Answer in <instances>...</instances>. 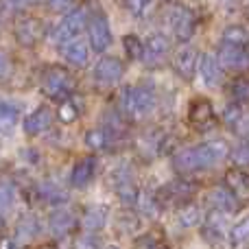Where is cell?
<instances>
[{
  "mask_svg": "<svg viewBox=\"0 0 249 249\" xmlns=\"http://www.w3.org/2000/svg\"><path fill=\"white\" fill-rule=\"evenodd\" d=\"M61 55H64V59L68 61L70 66L83 68V66L88 64V59H90V46H88L86 42H81V39H74V42L66 44V46L61 48Z\"/></svg>",
  "mask_w": 249,
  "mask_h": 249,
  "instance_id": "cell-23",
  "label": "cell"
},
{
  "mask_svg": "<svg viewBox=\"0 0 249 249\" xmlns=\"http://www.w3.org/2000/svg\"><path fill=\"white\" fill-rule=\"evenodd\" d=\"M133 210L140 212V214L146 216V219H158V216L162 214V203H160V199H158V195H155V193L140 190V195H138V199H136V206H133Z\"/></svg>",
  "mask_w": 249,
  "mask_h": 249,
  "instance_id": "cell-22",
  "label": "cell"
},
{
  "mask_svg": "<svg viewBox=\"0 0 249 249\" xmlns=\"http://www.w3.org/2000/svg\"><path fill=\"white\" fill-rule=\"evenodd\" d=\"M223 46H247L249 44V31L243 24H230L225 26L223 35H221Z\"/></svg>",
  "mask_w": 249,
  "mask_h": 249,
  "instance_id": "cell-27",
  "label": "cell"
},
{
  "mask_svg": "<svg viewBox=\"0 0 249 249\" xmlns=\"http://www.w3.org/2000/svg\"><path fill=\"white\" fill-rule=\"evenodd\" d=\"M42 35V24L33 18H24V20L18 22L16 26V39L22 44V46H33L35 42Z\"/></svg>",
  "mask_w": 249,
  "mask_h": 249,
  "instance_id": "cell-24",
  "label": "cell"
},
{
  "mask_svg": "<svg viewBox=\"0 0 249 249\" xmlns=\"http://www.w3.org/2000/svg\"><path fill=\"white\" fill-rule=\"evenodd\" d=\"M13 70V64H11V57H9L7 51L0 48V79H7Z\"/></svg>",
  "mask_w": 249,
  "mask_h": 249,
  "instance_id": "cell-41",
  "label": "cell"
},
{
  "mask_svg": "<svg viewBox=\"0 0 249 249\" xmlns=\"http://www.w3.org/2000/svg\"><path fill=\"white\" fill-rule=\"evenodd\" d=\"M118 225H121L123 232H136L138 230V216L133 214L131 210H127L121 219H118Z\"/></svg>",
  "mask_w": 249,
  "mask_h": 249,
  "instance_id": "cell-39",
  "label": "cell"
},
{
  "mask_svg": "<svg viewBox=\"0 0 249 249\" xmlns=\"http://www.w3.org/2000/svg\"><path fill=\"white\" fill-rule=\"evenodd\" d=\"M197 74L201 77V83L206 88H219L221 77H223V68H221L219 59H216V53H206V55H201Z\"/></svg>",
  "mask_w": 249,
  "mask_h": 249,
  "instance_id": "cell-16",
  "label": "cell"
},
{
  "mask_svg": "<svg viewBox=\"0 0 249 249\" xmlns=\"http://www.w3.org/2000/svg\"><path fill=\"white\" fill-rule=\"evenodd\" d=\"M123 48L129 55V59H142V39L133 33H127L123 37Z\"/></svg>",
  "mask_w": 249,
  "mask_h": 249,
  "instance_id": "cell-36",
  "label": "cell"
},
{
  "mask_svg": "<svg viewBox=\"0 0 249 249\" xmlns=\"http://www.w3.org/2000/svg\"><path fill=\"white\" fill-rule=\"evenodd\" d=\"M221 118H223V124H228L230 129H238L243 123H245V112H243V105H238V103L225 105Z\"/></svg>",
  "mask_w": 249,
  "mask_h": 249,
  "instance_id": "cell-32",
  "label": "cell"
},
{
  "mask_svg": "<svg viewBox=\"0 0 249 249\" xmlns=\"http://www.w3.org/2000/svg\"><path fill=\"white\" fill-rule=\"evenodd\" d=\"M18 118H20V112H18L16 105L0 99V131L11 129L13 124L18 123Z\"/></svg>",
  "mask_w": 249,
  "mask_h": 249,
  "instance_id": "cell-33",
  "label": "cell"
},
{
  "mask_svg": "<svg viewBox=\"0 0 249 249\" xmlns=\"http://www.w3.org/2000/svg\"><path fill=\"white\" fill-rule=\"evenodd\" d=\"M86 29H88V39H90V44H88V46H90L92 51L105 53L109 46H112V42H114L112 24H109L107 16H105L101 9H99V11H90Z\"/></svg>",
  "mask_w": 249,
  "mask_h": 249,
  "instance_id": "cell-4",
  "label": "cell"
},
{
  "mask_svg": "<svg viewBox=\"0 0 249 249\" xmlns=\"http://www.w3.org/2000/svg\"><path fill=\"white\" fill-rule=\"evenodd\" d=\"M188 121L195 129L199 131H208L216 124V114H214V107L208 99H195L188 107Z\"/></svg>",
  "mask_w": 249,
  "mask_h": 249,
  "instance_id": "cell-14",
  "label": "cell"
},
{
  "mask_svg": "<svg viewBox=\"0 0 249 249\" xmlns=\"http://www.w3.org/2000/svg\"><path fill=\"white\" fill-rule=\"evenodd\" d=\"M109 181H112L114 193H116V197L121 199V203L124 208L136 206V199H138V195H140V188H138L129 166H124V164L123 166H116L112 171V175H109Z\"/></svg>",
  "mask_w": 249,
  "mask_h": 249,
  "instance_id": "cell-5",
  "label": "cell"
},
{
  "mask_svg": "<svg viewBox=\"0 0 249 249\" xmlns=\"http://www.w3.org/2000/svg\"><path fill=\"white\" fill-rule=\"evenodd\" d=\"M16 203V186L9 179H0V214L9 212Z\"/></svg>",
  "mask_w": 249,
  "mask_h": 249,
  "instance_id": "cell-34",
  "label": "cell"
},
{
  "mask_svg": "<svg viewBox=\"0 0 249 249\" xmlns=\"http://www.w3.org/2000/svg\"><path fill=\"white\" fill-rule=\"evenodd\" d=\"M42 90L51 99H61L72 92V77L64 68H51L42 77Z\"/></svg>",
  "mask_w": 249,
  "mask_h": 249,
  "instance_id": "cell-9",
  "label": "cell"
},
{
  "mask_svg": "<svg viewBox=\"0 0 249 249\" xmlns=\"http://www.w3.org/2000/svg\"><path fill=\"white\" fill-rule=\"evenodd\" d=\"M208 203H210L212 210L223 212V214H232L238 210V199L230 193L225 186H214V188L208 190Z\"/></svg>",
  "mask_w": 249,
  "mask_h": 249,
  "instance_id": "cell-17",
  "label": "cell"
},
{
  "mask_svg": "<svg viewBox=\"0 0 249 249\" xmlns=\"http://www.w3.org/2000/svg\"><path fill=\"white\" fill-rule=\"evenodd\" d=\"M57 116H59L61 123H74L79 116V109L74 103H70V101H64V103L59 105V109H57Z\"/></svg>",
  "mask_w": 249,
  "mask_h": 249,
  "instance_id": "cell-38",
  "label": "cell"
},
{
  "mask_svg": "<svg viewBox=\"0 0 249 249\" xmlns=\"http://www.w3.org/2000/svg\"><path fill=\"white\" fill-rule=\"evenodd\" d=\"M228 234V214L216 210H208L201 223V236L206 238L210 245H219Z\"/></svg>",
  "mask_w": 249,
  "mask_h": 249,
  "instance_id": "cell-13",
  "label": "cell"
},
{
  "mask_svg": "<svg viewBox=\"0 0 249 249\" xmlns=\"http://www.w3.org/2000/svg\"><path fill=\"white\" fill-rule=\"evenodd\" d=\"M99 175V158L96 155H88L81 158L70 171V184L74 188H86L88 184L94 181V177Z\"/></svg>",
  "mask_w": 249,
  "mask_h": 249,
  "instance_id": "cell-15",
  "label": "cell"
},
{
  "mask_svg": "<svg viewBox=\"0 0 249 249\" xmlns=\"http://www.w3.org/2000/svg\"><path fill=\"white\" fill-rule=\"evenodd\" d=\"M109 142H112V138L107 136V131H105L103 127H92L90 131L86 133V144L90 146L92 151H103V149H107Z\"/></svg>",
  "mask_w": 249,
  "mask_h": 249,
  "instance_id": "cell-31",
  "label": "cell"
},
{
  "mask_svg": "<svg viewBox=\"0 0 249 249\" xmlns=\"http://www.w3.org/2000/svg\"><path fill=\"white\" fill-rule=\"evenodd\" d=\"M37 190H39V197H42L46 203H51V206H64V203L68 201L66 190L59 188L57 184H53V181H44V184H39Z\"/></svg>",
  "mask_w": 249,
  "mask_h": 249,
  "instance_id": "cell-28",
  "label": "cell"
},
{
  "mask_svg": "<svg viewBox=\"0 0 249 249\" xmlns=\"http://www.w3.org/2000/svg\"><path fill=\"white\" fill-rule=\"evenodd\" d=\"M177 225H179L181 230H190V228H197L199 223H201V210H199L197 203H184V206H179V210H177Z\"/></svg>",
  "mask_w": 249,
  "mask_h": 249,
  "instance_id": "cell-26",
  "label": "cell"
},
{
  "mask_svg": "<svg viewBox=\"0 0 249 249\" xmlns=\"http://www.w3.org/2000/svg\"><path fill=\"white\" fill-rule=\"evenodd\" d=\"M199 59H201L199 48L193 46V44H184V46L175 53V57H173V68H175V72L179 74L181 79L190 81L199 70Z\"/></svg>",
  "mask_w": 249,
  "mask_h": 249,
  "instance_id": "cell-10",
  "label": "cell"
},
{
  "mask_svg": "<svg viewBox=\"0 0 249 249\" xmlns=\"http://www.w3.org/2000/svg\"><path fill=\"white\" fill-rule=\"evenodd\" d=\"M51 124H53V112L48 107H39V109H35L31 116H26L24 131H26V136H39V133H44Z\"/></svg>",
  "mask_w": 249,
  "mask_h": 249,
  "instance_id": "cell-21",
  "label": "cell"
},
{
  "mask_svg": "<svg viewBox=\"0 0 249 249\" xmlns=\"http://www.w3.org/2000/svg\"><path fill=\"white\" fill-rule=\"evenodd\" d=\"M228 158H230L228 140L216 138V140H206L201 144L177 151L173 155L171 164L175 168V173H179V175H193V173L210 171V168H214L216 164H221Z\"/></svg>",
  "mask_w": 249,
  "mask_h": 249,
  "instance_id": "cell-1",
  "label": "cell"
},
{
  "mask_svg": "<svg viewBox=\"0 0 249 249\" xmlns=\"http://www.w3.org/2000/svg\"><path fill=\"white\" fill-rule=\"evenodd\" d=\"M225 188L238 201H249V175L243 168H230L225 173Z\"/></svg>",
  "mask_w": 249,
  "mask_h": 249,
  "instance_id": "cell-19",
  "label": "cell"
},
{
  "mask_svg": "<svg viewBox=\"0 0 249 249\" xmlns=\"http://www.w3.org/2000/svg\"><path fill=\"white\" fill-rule=\"evenodd\" d=\"M74 225H77V216L68 208H57L48 216V230H51L53 236H66V234L72 232Z\"/></svg>",
  "mask_w": 249,
  "mask_h": 249,
  "instance_id": "cell-18",
  "label": "cell"
},
{
  "mask_svg": "<svg viewBox=\"0 0 249 249\" xmlns=\"http://www.w3.org/2000/svg\"><path fill=\"white\" fill-rule=\"evenodd\" d=\"M193 193H195L193 181H188L186 177H179V179L166 184L160 193H155V195H158L160 203H162V208H164V203H177V206H184V203H188V199L193 197Z\"/></svg>",
  "mask_w": 249,
  "mask_h": 249,
  "instance_id": "cell-12",
  "label": "cell"
},
{
  "mask_svg": "<svg viewBox=\"0 0 249 249\" xmlns=\"http://www.w3.org/2000/svg\"><path fill=\"white\" fill-rule=\"evenodd\" d=\"M171 29L173 35L179 39L181 44H186L197 31V16L190 7H184V4H177V7H171Z\"/></svg>",
  "mask_w": 249,
  "mask_h": 249,
  "instance_id": "cell-6",
  "label": "cell"
},
{
  "mask_svg": "<svg viewBox=\"0 0 249 249\" xmlns=\"http://www.w3.org/2000/svg\"><path fill=\"white\" fill-rule=\"evenodd\" d=\"M103 249H121V247H116V245H107V247H103Z\"/></svg>",
  "mask_w": 249,
  "mask_h": 249,
  "instance_id": "cell-43",
  "label": "cell"
},
{
  "mask_svg": "<svg viewBox=\"0 0 249 249\" xmlns=\"http://www.w3.org/2000/svg\"><path fill=\"white\" fill-rule=\"evenodd\" d=\"M77 249H99L96 247V238L92 234H86V236H81L77 241Z\"/></svg>",
  "mask_w": 249,
  "mask_h": 249,
  "instance_id": "cell-42",
  "label": "cell"
},
{
  "mask_svg": "<svg viewBox=\"0 0 249 249\" xmlns=\"http://www.w3.org/2000/svg\"><path fill=\"white\" fill-rule=\"evenodd\" d=\"M39 234V221L35 216H24L16 228V241L18 243H31Z\"/></svg>",
  "mask_w": 249,
  "mask_h": 249,
  "instance_id": "cell-29",
  "label": "cell"
},
{
  "mask_svg": "<svg viewBox=\"0 0 249 249\" xmlns=\"http://www.w3.org/2000/svg\"><path fill=\"white\" fill-rule=\"evenodd\" d=\"M230 158L234 160V164L238 166H249V140H243L238 146L230 149Z\"/></svg>",
  "mask_w": 249,
  "mask_h": 249,
  "instance_id": "cell-37",
  "label": "cell"
},
{
  "mask_svg": "<svg viewBox=\"0 0 249 249\" xmlns=\"http://www.w3.org/2000/svg\"><path fill=\"white\" fill-rule=\"evenodd\" d=\"M107 223V208L105 206H90L81 216V228L86 234H92L94 236L96 232L105 228Z\"/></svg>",
  "mask_w": 249,
  "mask_h": 249,
  "instance_id": "cell-20",
  "label": "cell"
},
{
  "mask_svg": "<svg viewBox=\"0 0 249 249\" xmlns=\"http://www.w3.org/2000/svg\"><path fill=\"white\" fill-rule=\"evenodd\" d=\"M88 16H90V9H86V7H74L72 11H68L66 16H61L59 24L53 29L51 39L57 44V46H61V48H64L66 44H70V42H74V39H79L81 31L86 29V24H88Z\"/></svg>",
  "mask_w": 249,
  "mask_h": 249,
  "instance_id": "cell-3",
  "label": "cell"
},
{
  "mask_svg": "<svg viewBox=\"0 0 249 249\" xmlns=\"http://www.w3.org/2000/svg\"><path fill=\"white\" fill-rule=\"evenodd\" d=\"M123 74H124V64L118 57H112V55L101 57L94 64V70H92V79L99 86H105V88L116 86L123 79Z\"/></svg>",
  "mask_w": 249,
  "mask_h": 249,
  "instance_id": "cell-7",
  "label": "cell"
},
{
  "mask_svg": "<svg viewBox=\"0 0 249 249\" xmlns=\"http://www.w3.org/2000/svg\"><path fill=\"white\" fill-rule=\"evenodd\" d=\"M162 144H164V136L158 131V129H149L144 131L140 138H138V149L144 158H153L162 151Z\"/></svg>",
  "mask_w": 249,
  "mask_h": 249,
  "instance_id": "cell-25",
  "label": "cell"
},
{
  "mask_svg": "<svg viewBox=\"0 0 249 249\" xmlns=\"http://www.w3.org/2000/svg\"><path fill=\"white\" fill-rule=\"evenodd\" d=\"M230 94H232V103H249V79L247 77H241L230 86Z\"/></svg>",
  "mask_w": 249,
  "mask_h": 249,
  "instance_id": "cell-35",
  "label": "cell"
},
{
  "mask_svg": "<svg viewBox=\"0 0 249 249\" xmlns=\"http://www.w3.org/2000/svg\"><path fill=\"white\" fill-rule=\"evenodd\" d=\"M228 238H230V245L232 247H241V245H245V243H249V214L243 216L234 228H230Z\"/></svg>",
  "mask_w": 249,
  "mask_h": 249,
  "instance_id": "cell-30",
  "label": "cell"
},
{
  "mask_svg": "<svg viewBox=\"0 0 249 249\" xmlns=\"http://www.w3.org/2000/svg\"><path fill=\"white\" fill-rule=\"evenodd\" d=\"M168 53H171V39L164 33H151L146 42H142V61L146 66H162L166 61Z\"/></svg>",
  "mask_w": 249,
  "mask_h": 249,
  "instance_id": "cell-8",
  "label": "cell"
},
{
  "mask_svg": "<svg viewBox=\"0 0 249 249\" xmlns=\"http://www.w3.org/2000/svg\"><path fill=\"white\" fill-rule=\"evenodd\" d=\"M155 103H158L155 90L153 86H146V83L127 86L121 94V107L129 118H144L155 107Z\"/></svg>",
  "mask_w": 249,
  "mask_h": 249,
  "instance_id": "cell-2",
  "label": "cell"
},
{
  "mask_svg": "<svg viewBox=\"0 0 249 249\" xmlns=\"http://www.w3.org/2000/svg\"><path fill=\"white\" fill-rule=\"evenodd\" d=\"M155 249H160V247H155Z\"/></svg>",
  "mask_w": 249,
  "mask_h": 249,
  "instance_id": "cell-44",
  "label": "cell"
},
{
  "mask_svg": "<svg viewBox=\"0 0 249 249\" xmlns=\"http://www.w3.org/2000/svg\"><path fill=\"white\" fill-rule=\"evenodd\" d=\"M124 9H127L133 18H142L146 11H149V9H153V4L140 2V0H133V2H124Z\"/></svg>",
  "mask_w": 249,
  "mask_h": 249,
  "instance_id": "cell-40",
  "label": "cell"
},
{
  "mask_svg": "<svg viewBox=\"0 0 249 249\" xmlns=\"http://www.w3.org/2000/svg\"><path fill=\"white\" fill-rule=\"evenodd\" d=\"M221 68L232 72H249V44L247 46H223L216 53Z\"/></svg>",
  "mask_w": 249,
  "mask_h": 249,
  "instance_id": "cell-11",
  "label": "cell"
}]
</instances>
